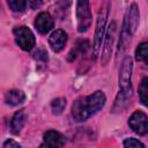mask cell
<instances>
[{
  "label": "cell",
  "mask_w": 148,
  "mask_h": 148,
  "mask_svg": "<svg viewBox=\"0 0 148 148\" xmlns=\"http://www.w3.org/2000/svg\"><path fill=\"white\" fill-rule=\"evenodd\" d=\"M105 104V95L102 91H95L92 95L77 98L72 108V114L75 120L83 121L95 114Z\"/></svg>",
  "instance_id": "obj_1"
},
{
  "label": "cell",
  "mask_w": 148,
  "mask_h": 148,
  "mask_svg": "<svg viewBox=\"0 0 148 148\" xmlns=\"http://www.w3.org/2000/svg\"><path fill=\"white\" fill-rule=\"evenodd\" d=\"M39 148H52V147H50V146H47V145H45V143H42V145L39 146Z\"/></svg>",
  "instance_id": "obj_22"
},
{
  "label": "cell",
  "mask_w": 148,
  "mask_h": 148,
  "mask_svg": "<svg viewBox=\"0 0 148 148\" xmlns=\"http://www.w3.org/2000/svg\"><path fill=\"white\" fill-rule=\"evenodd\" d=\"M34 58L35 59H42V60L45 61V60H47V53L43 50H38L34 53Z\"/></svg>",
  "instance_id": "obj_20"
},
{
  "label": "cell",
  "mask_w": 148,
  "mask_h": 148,
  "mask_svg": "<svg viewBox=\"0 0 148 148\" xmlns=\"http://www.w3.org/2000/svg\"><path fill=\"white\" fill-rule=\"evenodd\" d=\"M147 46L148 44L146 42L141 43L138 47H136V51H135V58L138 61H147V56H148V51H147Z\"/></svg>",
  "instance_id": "obj_16"
},
{
  "label": "cell",
  "mask_w": 148,
  "mask_h": 148,
  "mask_svg": "<svg viewBox=\"0 0 148 148\" xmlns=\"http://www.w3.org/2000/svg\"><path fill=\"white\" fill-rule=\"evenodd\" d=\"M24 99H25L24 92L21 91V90H16V89L9 90V91L6 94V96H5V102H6V104L12 105V106H15V105H18V104L23 103Z\"/></svg>",
  "instance_id": "obj_12"
},
{
  "label": "cell",
  "mask_w": 148,
  "mask_h": 148,
  "mask_svg": "<svg viewBox=\"0 0 148 148\" xmlns=\"http://www.w3.org/2000/svg\"><path fill=\"white\" fill-rule=\"evenodd\" d=\"M139 24V9L135 3L131 5L128 8L126 15H125V21L120 35V42H119V51L120 49L124 50L126 49L127 44L131 42V37L133 36L136 27Z\"/></svg>",
  "instance_id": "obj_2"
},
{
  "label": "cell",
  "mask_w": 148,
  "mask_h": 148,
  "mask_svg": "<svg viewBox=\"0 0 148 148\" xmlns=\"http://www.w3.org/2000/svg\"><path fill=\"white\" fill-rule=\"evenodd\" d=\"M139 96H140V101L143 105H147L148 102V79L143 77V80L141 81V84L139 87Z\"/></svg>",
  "instance_id": "obj_14"
},
{
  "label": "cell",
  "mask_w": 148,
  "mask_h": 148,
  "mask_svg": "<svg viewBox=\"0 0 148 148\" xmlns=\"http://www.w3.org/2000/svg\"><path fill=\"white\" fill-rule=\"evenodd\" d=\"M76 18H77V30L84 32L91 24V12L88 1H79L76 3Z\"/></svg>",
  "instance_id": "obj_5"
},
{
  "label": "cell",
  "mask_w": 148,
  "mask_h": 148,
  "mask_svg": "<svg viewBox=\"0 0 148 148\" xmlns=\"http://www.w3.org/2000/svg\"><path fill=\"white\" fill-rule=\"evenodd\" d=\"M109 8H110V2L105 1L98 13V18H97V24H96V30H95V38H94V57H96L99 52L102 40L105 35V24H106V18L109 14Z\"/></svg>",
  "instance_id": "obj_3"
},
{
  "label": "cell",
  "mask_w": 148,
  "mask_h": 148,
  "mask_svg": "<svg viewBox=\"0 0 148 148\" xmlns=\"http://www.w3.org/2000/svg\"><path fill=\"white\" fill-rule=\"evenodd\" d=\"M128 125L131 126V128L140 134V135H143L147 133L148 131V118H147V114L142 111H135L130 120H128Z\"/></svg>",
  "instance_id": "obj_7"
},
{
  "label": "cell",
  "mask_w": 148,
  "mask_h": 148,
  "mask_svg": "<svg viewBox=\"0 0 148 148\" xmlns=\"http://www.w3.org/2000/svg\"><path fill=\"white\" fill-rule=\"evenodd\" d=\"M35 28L40 32V34H47L50 30H52L54 22L52 16L46 13V12H42L37 15L36 20H35Z\"/></svg>",
  "instance_id": "obj_9"
},
{
  "label": "cell",
  "mask_w": 148,
  "mask_h": 148,
  "mask_svg": "<svg viewBox=\"0 0 148 148\" xmlns=\"http://www.w3.org/2000/svg\"><path fill=\"white\" fill-rule=\"evenodd\" d=\"M16 44L24 51H30L35 46V36L27 27H17L14 29Z\"/></svg>",
  "instance_id": "obj_6"
},
{
  "label": "cell",
  "mask_w": 148,
  "mask_h": 148,
  "mask_svg": "<svg viewBox=\"0 0 148 148\" xmlns=\"http://www.w3.org/2000/svg\"><path fill=\"white\" fill-rule=\"evenodd\" d=\"M65 106H66V99L62 97H58V98L53 99L51 103V109L54 114H60L64 111Z\"/></svg>",
  "instance_id": "obj_15"
},
{
  "label": "cell",
  "mask_w": 148,
  "mask_h": 148,
  "mask_svg": "<svg viewBox=\"0 0 148 148\" xmlns=\"http://www.w3.org/2000/svg\"><path fill=\"white\" fill-rule=\"evenodd\" d=\"M66 43H67V34L61 29L53 31L49 38V44L54 52L61 51L65 47Z\"/></svg>",
  "instance_id": "obj_10"
},
{
  "label": "cell",
  "mask_w": 148,
  "mask_h": 148,
  "mask_svg": "<svg viewBox=\"0 0 148 148\" xmlns=\"http://www.w3.org/2000/svg\"><path fill=\"white\" fill-rule=\"evenodd\" d=\"M3 148H21V146H20L16 141H14V140H12V139H8V140L5 141Z\"/></svg>",
  "instance_id": "obj_19"
},
{
  "label": "cell",
  "mask_w": 148,
  "mask_h": 148,
  "mask_svg": "<svg viewBox=\"0 0 148 148\" xmlns=\"http://www.w3.org/2000/svg\"><path fill=\"white\" fill-rule=\"evenodd\" d=\"M44 143L52 148H61L65 145V138L57 131H47L44 134Z\"/></svg>",
  "instance_id": "obj_11"
},
{
  "label": "cell",
  "mask_w": 148,
  "mask_h": 148,
  "mask_svg": "<svg viewBox=\"0 0 148 148\" xmlns=\"http://www.w3.org/2000/svg\"><path fill=\"white\" fill-rule=\"evenodd\" d=\"M25 121H27V114H25L24 110H21L18 112H16L14 114V117L12 118V123H10L13 133L18 134L21 132V130L23 128Z\"/></svg>",
  "instance_id": "obj_13"
},
{
  "label": "cell",
  "mask_w": 148,
  "mask_h": 148,
  "mask_svg": "<svg viewBox=\"0 0 148 148\" xmlns=\"http://www.w3.org/2000/svg\"><path fill=\"white\" fill-rule=\"evenodd\" d=\"M29 5L31 6V8H36V7L40 6L42 2H40V1H38V2H36V1H29Z\"/></svg>",
  "instance_id": "obj_21"
},
{
  "label": "cell",
  "mask_w": 148,
  "mask_h": 148,
  "mask_svg": "<svg viewBox=\"0 0 148 148\" xmlns=\"http://www.w3.org/2000/svg\"><path fill=\"white\" fill-rule=\"evenodd\" d=\"M131 77H132V59L131 57H125L119 71V88L123 94H131Z\"/></svg>",
  "instance_id": "obj_4"
},
{
  "label": "cell",
  "mask_w": 148,
  "mask_h": 148,
  "mask_svg": "<svg viewBox=\"0 0 148 148\" xmlns=\"http://www.w3.org/2000/svg\"><path fill=\"white\" fill-rule=\"evenodd\" d=\"M124 148H145V145L134 138H128L124 141Z\"/></svg>",
  "instance_id": "obj_18"
},
{
  "label": "cell",
  "mask_w": 148,
  "mask_h": 148,
  "mask_svg": "<svg viewBox=\"0 0 148 148\" xmlns=\"http://www.w3.org/2000/svg\"><path fill=\"white\" fill-rule=\"evenodd\" d=\"M8 6L14 12H22L25 9L27 2L24 0H10V1H8Z\"/></svg>",
  "instance_id": "obj_17"
},
{
  "label": "cell",
  "mask_w": 148,
  "mask_h": 148,
  "mask_svg": "<svg viewBox=\"0 0 148 148\" xmlns=\"http://www.w3.org/2000/svg\"><path fill=\"white\" fill-rule=\"evenodd\" d=\"M114 32H116V22L112 21L109 25V30L106 32L105 40H104V47L102 51V64L103 65H105L111 57L112 44H113V39H114Z\"/></svg>",
  "instance_id": "obj_8"
}]
</instances>
